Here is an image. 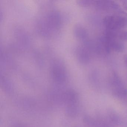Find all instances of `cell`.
I'll return each mask as SVG.
<instances>
[{
	"label": "cell",
	"mask_w": 127,
	"mask_h": 127,
	"mask_svg": "<svg viewBox=\"0 0 127 127\" xmlns=\"http://www.w3.org/2000/svg\"><path fill=\"white\" fill-rule=\"evenodd\" d=\"M103 23L106 30H120L127 27V13L120 11L107 15L103 18Z\"/></svg>",
	"instance_id": "6da1fadb"
},
{
	"label": "cell",
	"mask_w": 127,
	"mask_h": 127,
	"mask_svg": "<svg viewBox=\"0 0 127 127\" xmlns=\"http://www.w3.org/2000/svg\"><path fill=\"white\" fill-rule=\"evenodd\" d=\"M110 84L112 88V93L115 97L123 98L127 95V89L120 77L115 72H113L110 78Z\"/></svg>",
	"instance_id": "7a4b0ae2"
},
{
	"label": "cell",
	"mask_w": 127,
	"mask_h": 127,
	"mask_svg": "<svg viewBox=\"0 0 127 127\" xmlns=\"http://www.w3.org/2000/svg\"><path fill=\"white\" fill-rule=\"evenodd\" d=\"M93 4L99 10L102 11H120L119 4L111 0H96L93 1Z\"/></svg>",
	"instance_id": "3957f363"
},
{
	"label": "cell",
	"mask_w": 127,
	"mask_h": 127,
	"mask_svg": "<svg viewBox=\"0 0 127 127\" xmlns=\"http://www.w3.org/2000/svg\"><path fill=\"white\" fill-rule=\"evenodd\" d=\"M77 51L78 57L80 62L84 64L89 63L90 55L88 50L85 47H80Z\"/></svg>",
	"instance_id": "277c9868"
},
{
	"label": "cell",
	"mask_w": 127,
	"mask_h": 127,
	"mask_svg": "<svg viewBox=\"0 0 127 127\" xmlns=\"http://www.w3.org/2000/svg\"><path fill=\"white\" fill-rule=\"evenodd\" d=\"M76 33L77 37L80 40H86L88 37V32L85 28L81 26H78L77 27Z\"/></svg>",
	"instance_id": "5b68a950"
},
{
	"label": "cell",
	"mask_w": 127,
	"mask_h": 127,
	"mask_svg": "<svg viewBox=\"0 0 127 127\" xmlns=\"http://www.w3.org/2000/svg\"><path fill=\"white\" fill-rule=\"evenodd\" d=\"M116 38L121 41H127V31L117 30L116 32Z\"/></svg>",
	"instance_id": "8992f818"
},
{
	"label": "cell",
	"mask_w": 127,
	"mask_h": 127,
	"mask_svg": "<svg viewBox=\"0 0 127 127\" xmlns=\"http://www.w3.org/2000/svg\"><path fill=\"white\" fill-rule=\"evenodd\" d=\"M79 5L82 6L84 7H88L90 6L91 4L93 3V1L91 0H80L79 1Z\"/></svg>",
	"instance_id": "52a82bcc"
},
{
	"label": "cell",
	"mask_w": 127,
	"mask_h": 127,
	"mask_svg": "<svg viewBox=\"0 0 127 127\" xmlns=\"http://www.w3.org/2000/svg\"><path fill=\"white\" fill-rule=\"evenodd\" d=\"M122 4L124 8L127 11V1H122Z\"/></svg>",
	"instance_id": "ba28073f"
},
{
	"label": "cell",
	"mask_w": 127,
	"mask_h": 127,
	"mask_svg": "<svg viewBox=\"0 0 127 127\" xmlns=\"http://www.w3.org/2000/svg\"><path fill=\"white\" fill-rule=\"evenodd\" d=\"M124 62L127 67V54H126L124 56Z\"/></svg>",
	"instance_id": "9c48e42d"
}]
</instances>
